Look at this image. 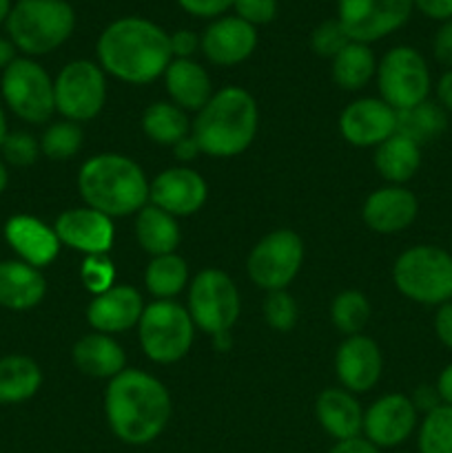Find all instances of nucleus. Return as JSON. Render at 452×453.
Segmentation results:
<instances>
[{
	"label": "nucleus",
	"instance_id": "a878e982",
	"mask_svg": "<svg viewBox=\"0 0 452 453\" xmlns=\"http://www.w3.org/2000/svg\"><path fill=\"white\" fill-rule=\"evenodd\" d=\"M74 363L82 374L93 379H113L124 370V349L109 334H87L74 345Z\"/></svg>",
	"mask_w": 452,
	"mask_h": 453
},
{
	"label": "nucleus",
	"instance_id": "3c124183",
	"mask_svg": "<svg viewBox=\"0 0 452 453\" xmlns=\"http://www.w3.org/2000/svg\"><path fill=\"white\" fill-rule=\"evenodd\" d=\"M437 392L441 396L443 405H452V365H448L446 370L441 372L437 383Z\"/></svg>",
	"mask_w": 452,
	"mask_h": 453
},
{
	"label": "nucleus",
	"instance_id": "e433bc0d",
	"mask_svg": "<svg viewBox=\"0 0 452 453\" xmlns=\"http://www.w3.org/2000/svg\"><path fill=\"white\" fill-rule=\"evenodd\" d=\"M0 153H3V162L12 164V166H31V164L38 159L40 155V142L35 140L31 133L16 131L9 133L7 140L0 146Z\"/></svg>",
	"mask_w": 452,
	"mask_h": 453
},
{
	"label": "nucleus",
	"instance_id": "0eeeda50",
	"mask_svg": "<svg viewBox=\"0 0 452 453\" xmlns=\"http://www.w3.org/2000/svg\"><path fill=\"white\" fill-rule=\"evenodd\" d=\"M193 326L189 310L175 301H153L137 323L142 349L151 361L162 365L180 361L193 345Z\"/></svg>",
	"mask_w": 452,
	"mask_h": 453
},
{
	"label": "nucleus",
	"instance_id": "423d86ee",
	"mask_svg": "<svg viewBox=\"0 0 452 453\" xmlns=\"http://www.w3.org/2000/svg\"><path fill=\"white\" fill-rule=\"evenodd\" d=\"M397 290L424 305L452 299V255L437 246H415L399 255L393 268Z\"/></svg>",
	"mask_w": 452,
	"mask_h": 453
},
{
	"label": "nucleus",
	"instance_id": "412c9836",
	"mask_svg": "<svg viewBox=\"0 0 452 453\" xmlns=\"http://www.w3.org/2000/svg\"><path fill=\"white\" fill-rule=\"evenodd\" d=\"M4 239L18 259L34 268H44L60 252V239L56 230L31 215H13L4 224Z\"/></svg>",
	"mask_w": 452,
	"mask_h": 453
},
{
	"label": "nucleus",
	"instance_id": "393cba45",
	"mask_svg": "<svg viewBox=\"0 0 452 453\" xmlns=\"http://www.w3.org/2000/svg\"><path fill=\"white\" fill-rule=\"evenodd\" d=\"M164 84L182 111H202L211 100V78L202 65L193 60H171L164 71Z\"/></svg>",
	"mask_w": 452,
	"mask_h": 453
},
{
	"label": "nucleus",
	"instance_id": "c85d7f7f",
	"mask_svg": "<svg viewBox=\"0 0 452 453\" xmlns=\"http://www.w3.org/2000/svg\"><path fill=\"white\" fill-rule=\"evenodd\" d=\"M421 166V146L408 137L394 133L386 142H381L375 150V168L384 180L393 184H403L412 180Z\"/></svg>",
	"mask_w": 452,
	"mask_h": 453
},
{
	"label": "nucleus",
	"instance_id": "a19ab883",
	"mask_svg": "<svg viewBox=\"0 0 452 453\" xmlns=\"http://www.w3.org/2000/svg\"><path fill=\"white\" fill-rule=\"evenodd\" d=\"M233 9L248 25H269L277 16V0H235Z\"/></svg>",
	"mask_w": 452,
	"mask_h": 453
},
{
	"label": "nucleus",
	"instance_id": "37998d69",
	"mask_svg": "<svg viewBox=\"0 0 452 453\" xmlns=\"http://www.w3.org/2000/svg\"><path fill=\"white\" fill-rule=\"evenodd\" d=\"M168 38H171V53L175 60H191V56L199 49V38L189 29L175 31Z\"/></svg>",
	"mask_w": 452,
	"mask_h": 453
},
{
	"label": "nucleus",
	"instance_id": "9d476101",
	"mask_svg": "<svg viewBox=\"0 0 452 453\" xmlns=\"http://www.w3.org/2000/svg\"><path fill=\"white\" fill-rule=\"evenodd\" d=\"M189 314L199 330L213 336L226 334L239 317V292L222 270H202L191 281Z\"/></svg>",
	"mask_w": 452,
	"mask_h": 453
},
{
	"label": "nucleus",
	"instance_id": "f704fd0d",
	"mask_svg": "<svg viewBox=\"0 0 452 453\" xmlns=\"http://www.w3.org/2000/svg\"><path fill=\"white\" fill-rule=\"evenodd\" d=\"M80 149H82V128L69 119L51 124L40 137V153L53 162L75 157Z\"/></svg>",
	"mask_w": 452,
	"mask_h": 453
},
{
	"label": "nucleus",
	"instance_id": "4d7b16f0",
	"mask_svg": "<svg viewBox=\"0 0 452 453\" xmlns=\"http://www.w3.org/2000/svg\"><path fill=\"white\" fill-rule=\"evenodd\" d=\"M7 184H9V171H7V166H4L3 159H0V195L4 193Z\"/></svg>",
	"mask_w": 452,
	"mask_h": 453
},
{
	"label": "nucleus",
	"instance_id": "f03ea898",
	"mask_svg": "<svg viewBox=\"0 0 452 453\" xmlns=\"http://www.w3.org/2000/svg\"><path fill=\"white\" fill-rule=\"evenodd\" d=\"M171 396L155 376L140 370H122L105 394L109 427L127 445H149L171 418Z\"/></svg>",
	"mask_w": 452,
	"mask_h": 453
},
{
	"label": "nucleus",
	"instance_id": "a211bd4d",
	"mask_svg": "<svg viewBox=\"0 0 452 453\" xmlns=\"http://www.w3.org/2000/svg\"><path fill=\"white\" fill-rule=\"evenodd\" d=\"M58 239L74 250L91 255H106L113 243V224L111 217L93 208H71L56 219Z\"/></svg>",
	"mask_w": 452,
	"mask_h": 453
},
{
	"label": "nucleus",
	"instance_id": "2eb2a0df",
	"mask_svg": "<svg viewBox=\"0 0 452 453\" xmlns=\"http://www.w3.org/2000/svg\"><path fill=\"white\" fill-rule=\"evenodd\" d=\"M417 425V407L403 394H388L368 407L363 414V434L375 447H397Z\"/></svg>",
	"mask_w": 452,
	"mask_h": 453
},
{
	"label": "nucleus",
	"instance_id": "79ce46f5",
	"mask_svg": "<svg viewBox=\"0 0 452 453\" xmlns=\"http://www.w3.org/2000/svg\"><path fill=\"white\" fill-rule=\"evenodd\" d=\"M184 12L198 18H215L224 13L226 9L233 7L235 0H177Z\"/></svg>",
	"mask_w": 452,
	"mask_h": 453
},
{
	"label": "nucleus",
	"instance_id": "39448f33",
	"mask_svg": "<svg viewBox=\"0 0 452 453\" xmlns=\"http://www.w3.org/2000/svg\"><path fill=\"white\" fill-rule=\"evenodd\" d=\"M4 27L13 47L27 56H44L69 40L75 13L66 0H18Z\"/></svg>",
	"mask_w": 452,
	"mask_h": 453
},
{
	"label": "nucleus",
	"instance_id": "4c0bfd02",
	"mask_svg": "<svg viewBox=\"0 0 452 453\" xmlns=\"http://www.w3.org/2000/svg\"><path fill=\"white\" fill-rule=\"evenodd\" d=\"M264 319L273 330L288 332L297 321V305L286 290L269 292L264 301Z\"/></svg>",
	"mask_w": 452,
	"mask_h": 453
},
{
	"label": "nucleus",
	"instance_id": "c9c22d12",
	"mask_svg": "<svg viewBox=\"0 0 452 453\" xmlns=\"http://www.w3.org/2000/svg\"><path fill=\"white\" fill-rule=\"evenodd\" d=\"M419 453H452V405L428 411L419 429Z\"/></svg>",
	"mask_w": 452,
	"mask_h": 453
},
{
	"label": "nucleus",
	"instance_id": "20e7f679",
	"mask_svg": "<svg viewBox=\"0 0 452 453\" xmlns=\"http://www.w3.org/2000/svg\"><path fill=\"white\" fill-rule=\"evenodd\" d=\"M78 190L84 203L106 217H127L140 212L149 199L144 171L118 153H102L82 164Z\"/></svg>",
	"mask_w": 452,
	"mask_h": 453
},
{
	"label": "nucleus",
	"instance_id": "4468645a",
	"mask_svg": "<svg viewBox=\"0 0 452 453\" xmlns=\"http://www.w3.org/2000/svg\"><path fill=\"white\" fill-rule=\"evenodd\" d=\"M339 131L353 146H379L397 131V111L377 97H362L346 106L339 118Z\"/></svg>",
	"mask_w": 452,
	"mask_h": 453
},
{
	"label": "nucleus",
	"instance_id": "5701e85b",
	"mask_svg": "<svg viewBox=\"0 0 452 453\" xmlns=\"http://www.w3.org/2000/svg\"><path fill=\"white\" fill-rule=\"evenodd\" d=\"M47 295L40 268L20 259L0 261V305L13 312H25L35 308Z\"/></svg>",
	"mask_w": 452,
	"mask_h": 453
},
{
	"label": "nucleus",
	"instance_id": "5fc2aeb1",
	"mask_svg": "<svg viewBox=\"0 0 452 453\" xmlns=\"http://www.w3.org/2000/svg\"><path fill=\"white\" fill-rule=\"evenodd\" d=\"M9 131H7V115H4V109L3 104H0V146H3V142L7 140Z\"/></svg>",
	"mask_w": 452,
	"mask_h": 453
},
{
	"label": "nucleus",
	"instance_id": "dca6fc26",
	"mask_svg": "<svg viewBox=\"0 0 452 453\" xmlns=\"http://www.w3.org/2000/svg\"><path fill=\"white\" fill-rule=\"evenodd\" d=\"M208 197L207 181L191 168H167L149 184V199L173 217L198 212Z\"/></svg>",
	"mask_w": 452,
	"mask_h": 453
},
{
	"label": "nucleus",
	"instance_id": "bb28decb",
	"mask_svg": "<svg viewBox=\"0 0 452 453\" xmlns=\"http://www.w3.org/2000/svg\"><path fill=\"white\" fill-rule=\"evenodd\" d=\"M43 385L38 363L22 354L0 358V405H18L29 401Z\"/></svg>",
	"mask_w": 452,
	"mask_h": 453
},
{
	"label": "nucleus",
	"instance_id": "aec40b11",
	"mask_svg": "<svg viewBox=\"0 0 452 453\" xmlns=\"http://www.w3.org/2000/svg\"><path fill=\"white\" fill-rule=\"evenodd\" d=\"M144 312L142 296L131 286H111L102 295L93 296L87 308L89 326L102 334L131 330L137 326Z\"/></svg>",
	"mask_w": 452,
	"mask_h": 453
},
{
	"label": "nucleus",
	"instance_id": "f8f14e48",
	"mask_svg": "<svg viewBox=\"0 0 452 453\" xmlns=\"http://www.w3.org/2000/svg\"><path fill=\"white\" fill-rule=\"evenodd\" d=\"M304 259V243L292 230L266 234L248 255V277L264 290H286L297 277Z\"/></svg>",
	"mask_w": 452,
	"mask_h": 453
},
{
	"label": "nucleus",
	"instance_id": "1a4fd4ad",
	"mask_svg": "<svg viewBox=\"0 0 452 453\" xmlns=\"http://www.w3.org/2000/svg\"><path fill=\"white\" fill-rule=\"evenodd\" d=\"M381 100L394 111L428 100L430 71L424 56L412 47H394L377 65Z\"/></svg>",
	"mask_w": 452,
	"mask_h": 453
},
{
	"label": "nucleus",
	"instance_id": "ddd939ff",
	"mask_svg": "<svg viewBox=\"0 0 452 453\" xmlns=\"http://www.w3.org/2000/svg\"><path fill=\"white\" fill-rule=\"evenodd\" d=\"M412 0H339L337 20L353 42L386 38L410 18Z\"/></svg>",
	"mask_w": 452,
	"mask_h": 453
},
{
	"label": "nucleus",
	"instance_id": "f257e3e1",
	"mask_svg": "<svg viewBox=\"0 0 452 453\" xmlns=\"http://www.w3.org/2000/svg\"><path fill=\"white\" fill-rule=\"evenodd\" d=\"M102 71L129 84H149L171 65V38L146 18L127 16L113 20L96 44Z\"/></svg>",
	"mask_w": 452,
	"mask_h": 453
},
{
	"label": "nucleus",
	"instance_id": "7c9ffc66",
	"mask_svg": "<svg viewBox=\"0 0 452 453\" xmlns=\"http://www.w3.org/2000/svg\"><path fill=\"white\" fill-rule=\"evenodd\" d=\"M377 73V62L370 47L350 40L335 58H332V80L344 91H359L370 82Z\"/></svg>",
	"mask_w": 452,
	"mask_h": 453
},
{
	"label": "nucleus",
	"instance_id": "9b49d317",
	"mask_svg": "<svg viewBox=\"0 0 452 453\" xmlns=\"http://www.w3.org/2000/svg\"><path fill=\"white\" fill-rule=\"evenodd\" d=\"M56 111L69 122L93 119L105 106L106 80L100 65L89 60H74L53 80Z\"/></svg>",
	"mask_w": 452,
	"mask_h": 453
},
{
	"label": "nucleus",
	"instance_id": "4be33fe9",
	"mask_svg": "<svg viewBox=\"0 0 452 453\" xmlns=\"http://www.w3.org/2000/svg\"><path fill=\"white\" fill-rule=\"evenodd\" d=\"M419 203L417 197L406 188L390 186L379 188L363 203V221L368 228L379 234H394L406 230L415 221Z\"/></svg>",
	"mask_w": 452,
	"mask_h": 453
},
{
	"label": "nucleus",
	"instance_id": "c03bdc74",
	"mask_svg": "<svg viewBox=\"0 0 452 453\" xmlns=\"http://www.w3.org/2000/svg\"><path fill=\"white\" fill-rule=\"evenodd\" d=\"M434 58L441 65L452 66V20H446L434 35Z\"/></svg>",
	"mask_w": 452,
	"mask_h": 453
},
{
	"label": "nucleus",
	"instance_id": "6e6d98bb",
	"mask_svg": "<svg viewBox=\"0 0 452 453\" xmlns=\"http://www.w3.org/2000/svg\"><path fill=\"white\" fill-rule=\"evenodd\" d=\"M12 0H0V25H4L9 18V13H12Z\"/></svg>",
	"mask_w": 452,
	"mask_h": 453
},
{
	"label": "nucleus",
	"instance_id": "ea45409f",
	"mask_svg": "<svg viewBox=\"0 0 452 453\" xmlns=\"http://www.w3.org/2000/svg\"><path fill=\"white\" fill-rule=\"evenodd\" d=\"M115 268L111 265V261L105 255H91L87 257L82 265V281L87 286L89 292L93 295H102L105 290H109L113 286Z\"/></svg>",
	"mask_w": 452,
	"mask_h": 453
},
{
	"label": "nucleus",
	"instance_id": "7ed1b4c3",
	"mask_svg": "<svg viewBox=\"0 0 452 453\" xmlns=\"http://www.w3.org/2000/svg\"><path fill=\"white\" fill-rule=\"evenodd\" d=\"M257 119L260 113L251 93L239 87H226L198 111L191 135L202 153L211 157H235L255 140Z\"/></svg>",
	"mask_w": 452,
	"mask_h": 453
},
{
	"label": "nucleus",
	"instance_id": "09e8293b",
	"mask_svg": "<svg viewBox=\"0 0 452 453\" xmlns=\"http://www.w3.org/2000/svg\"><path fill=\"white\" fill-rule=\"evenodd\" d=\"M328 453H381L379 447L368 442L366 438H350V441H339Z\"/></svg>",
	"mask_w": 452,
	"mask_h": 453
},
{
	"label": "nucleus",
	"instance_id": "cd10ccee",
	"mask_svg": "<svg viewBox=\"0 0 452 453\" xmlns=\"http://www.w3.org/2000/svg\"><path fill=\"white\" fill-rule=\"evenodd\" d=\"M136 237L149 255L162 257L175 252V246L180 243V228L175 217L151 203L137 212Z\"/></svg>",
	"mask_w": 452,
	"mask_h": 453
},
{
	"label": "nucleus",
	"instance_id": "49530a36",
	"mask_svg": "<svg viewBox=\"0 0 452 453\" xmlns=\"http://www.w3.org/2000/svg\"><path fill=\"white\" fill-rule=\"evenodd\" d=\"M434 330H437L439 341H441L443 345H448V348H452V303L450 301L439 308L437 319H434Z\"/></svg>",
	"mask_w": 452,
	"mask_h": 453
},
{
	"label": "nucleus",
	"instance_id": "72a5a7b5",
	"mask_svg": "<svg viewBox=\"0 0 452 453\" xmlns=\"http://www.w3.org/2000/svg\"><path fill=\"white\" fill-rule=\"evenodd\" d=\"M331 319L335 327L344 334L355 336L368 326L370 319V303L366 296L357 290H346L335 296L331 305Z\"/></svg>",
	"mask_w": 452,
	"mask_h": 453
},
{
	"label": "nucleus",
	"instance_id": "473e14b6",
	"mask_svg": "<svg viewBox=\"0 0 452 453\" xmlns=\"http://www.w3.org/2000/svg\"><path fill=\"white\" fill-rule=\"evenodd\" d=\"M189 281V265L175 252L162 257H153L146 265L144 283L153 296L160 301H171V296L180 295Z\"/></svg>",
	"mask_w": 452,
	"mask_h": 453
},
{
	"label": "nucleus",
	"instance_id": "6ab92c4d",
	"mask_svg": "<svg viewBox=\"0 0 452 453\" xmlns=\"http://www.w3.org/2000/svg\"><path fill=\"white\" fill-rule=\"evenodd\" d=\"M381 352L372 339L363 334L348 336L335 354L337 379L348 392H368L381 376Z\"/></svg>",
	"mask_w": 452,
	"mask_h": 453
},
{
	"label": "nucleus",
	"instance_id": "f3484780",
	"mask_svg": "<svg viewBox=\"0 0 452 453\" xmlns=\"http://www.w3.org/2000/svg\"><path fill=\"white\" fill-rule=\"evenodd\" d=\"M257 47L255 27L238 16H224L213 20L199 38V49L204 56L220 66L239 65L246 60Z\"/></svg>",
	"mask_w": 452,
	"mask_h": 453
},
{
	"label": "nucleus",
	"instance_id": "b1692460",
	"mask_svg": "<svg viewBox=\"0 0 452 453\" xmlns=\"http://www.w3.org/2000/svg\"><path fill=\"white\" fill-rule=\"evenodd\" d=\"M319 425L337 441L359 438L363 432V411L348 389H323L315 403Z\"/></svg>",
	"mask_w": 452,
	"mask_h": 453
},
{
	"label": "nucleus",
	"instance_id": "a18cd8bd",
	"mask_svg": "<svg viewBox=\"0 0 452 453\" xmlns=\"http://www.w3.org/2000/svg\"><path fill=\"white\" fill-rule=\"evenodd\" d=\"M412 7L433 20H452V0H412Z\"/></svg>",
	"mask_w": 452,
	"mask_h": 453
},
{
	"label": "nucleus",
	"instance_id": "603ef678",
	"mask_svg": "<svg viewBox=\"0 0 452 453\" xmlns=\"http://www.w3.org/2000/svg\"><path fill=\"white\" fill-rule=\"evenodd\" d=\"M437 93H439V100H441V104L446 106L448 111H452V69L446 71V73L441 75Z\"/></svg>",
	"mask_w": 452,
	"mask_h": 453
},
{
	"label": "nucleus",
	"instance_id": "58836bf2",
	"mask_svg": "<svg viewBox=\"0 0 452 453\" xmlns=\"http://www.w3.org/2000/svg\"><path fill=\"white\" fill-rule=\"evenodd\" d=\"M350 42L348 34L344 31L339 20H323L317 29L310 34V49L322 58H335L346 44Z\"/></svg>",
	"mask_w": 452,
	"mask_h": 453
},
{
	"label": "nucleus",
	"instance_id": "de8ad7c7",
	"mask_svg": "<svg viewBox=\"0 0 452 453\" xmlns=\"http://www.w3.org/2000/svg\"><path fill=\"white\" fill-rule=\"evenodd\" d=\"M410 401L417 410H424L425 414H428V411H433L434 407L441 405V396H439L437 388H428V385H424V388L417 389L415 398H410Z\"/></svg>",
	"mask_w": 452,
	"mask_h": 453
},
{
	"label": "nucleus",
	"instance_id": "6e6552de",
	"mask_svg": "<svg viewBox=\"0 0 452 453\" xmlns=\"http://www.w3.org/2000/svg\"><path fill=\"white\" fill-rule=\"evenodd\" d=\"M0 91L4 104L25 122L43 124L56 111L53 80L31 58H16L3 71Z\"/></svg>",
	"mask_w": 452,
	"mask_h": 453
},
{
	"label": "nucleus",
	"instance_id": "8fccbe9b",
	"mask_svg": "<svg viewBox=\"0 0 452 453\" xmlns=\"http://www.w3.org/2000/svg\"><path fill=\"white\" fill-rule=\"evenodd\" d=\"M173 150H175L177 159H182V162H189V159H195L199 153H202V150H199V146H198V142L193 140V135L184 137V140H182L180 144L173 146Z\"/></svg>",
	"mask_w": 452,
	"mask_h": 453
},
{
	"label": "nucleus",
	"instance_id": "864d4df0",
	"mask_svg": "<svg viewBox=\"0 0 452 453\" xmlns=\"http://www.w3.org/2000/svg\"><path fill=\"white\" fill-rule=\"evenodd\" d=\"M13 60H16V47H13L12 40L0 35V71L7 69Z\"/></svg>",
	"mask_w": 452,
	"mask_h": 453
},
{
	"label": "nucleus",
	"instance_id": "c756f323",
	"mask_svg": "<svg viewBox=\"0 0 452 453\" xmlns=\"http://www.w3.org/2000/svg\"><path fill=\"white\" fill-rule=\"evenodd\" d=\"M142 131L151 142L162 146L180 144L191 135V122L184 111L171 102H153L142 115Z\"/></svg>",
	"mask_w": 452,
	"mask_h": 453
},
{
	"label": "nucleus",
	"instance_id": "2f4dec72",
	"mask_svg": "<svg viewBox=\"0 0 452 453\" xmlns=\"http://www.w3.org/2000/svg\"><path fill=\"white\" fill-rule=\"evenodd\" d=\"M448 127V118L443 109L434 102L424 100L421 104L410 106V109L397 111V131L399 135L408 137L417 146H424L428 142L437 140Z\"/></svg>",
	"mask_w": 452,
	"mask_h": 453
}]
</instances>
